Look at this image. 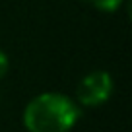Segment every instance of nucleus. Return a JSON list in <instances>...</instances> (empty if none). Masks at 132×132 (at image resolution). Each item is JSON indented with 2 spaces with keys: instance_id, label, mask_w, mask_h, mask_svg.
<instances>
[{
  "instance_id": "nucleus-4",
  "label": "nucleus",
  "mask_w": 132,
  "mask_h": 132,
  "mask_svg": "<svg viewBox=\"0 0 132 132\" xmlns=\"http://www.w3.org/2000/svg\"><path fill=\"white\" fill-rule=\"evenodd\" d=\"M8 68H10V60H8V54L0 49V80L8 74Z\"/></svg>"
},
{
  "instance_id": "nucleus-3",
  "label": "nucleus",
  "mask_w": 132,
  "mask_h": 132,
  "mask_svg": "<svg viewBox=\"0 0 132 132\" xmlns=\"http://www.w3.org/2000/svg\"><path fill=\"white\" fill-rule=\"evenodd\" d=\"M87 2H89L95 10H99V12L113 14V12H117V10L122 6L124 0H87Z\"/></svg>"
},
{
  "instance_id": "nucleus-2",
  "label": "nucleus",
  "mask_w": 132,
  "mask_h": 132,
  "mask_svg": "<svg viewBox=\"0 0 132 132\" xmlns=\"http://www.w3.org/2000/svg\"><path fill=\"white\" fill-rule=\"evenodd\" d=\"M113 76L107 70H93L80 80L76 87V103L86 109H95L105 105L113 95Z\"/></svg>"
},
{
  "instance_id": "nucleus-1",
  "label": "nucleus",
  "mask_w": 132,
  "mask_h": 132,
  "mask_svg": "<svg viewBox=\"0 0 132 132\" xmlns=\"http://www.w3.org/2000/svg\"><path fill=\"white\" fill-rule=\"evenodd\" d=\"M80 117L82 109L72 97L58 91H45L25 105L21 120L27 132H70Z\"/></svg>"
}]
</instances>
